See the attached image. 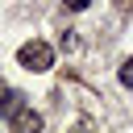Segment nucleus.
Here are the masks:
<instances>
[{
  "label": "nucleus",
  "mask_w": 133,
  "mask_h": 133,
  "mask_svg": "<svg viewBox=\"0 0 133 133\" xmlns=\"http://www.w3.org/2000/svg\"><path fill=\"white\" fill-rule=\"evenodd\" d=\"M121 83L133 87V58H125V66H121Z\"/></svg>",
  "instance_id": "obj_4"
},
{
  "label": "nucleus",
  "mask_w": 133,
  "mask_h": 133,
  "mask_svg": "<svg viewBox=\"0 0 133 133\" xmlns=\"http://www.w3.org/2000/svg\"><path fill=\"white\" fill-rule=\"evenodd\" d=\"M8 121H12V133H42V116H37L33 108H21V112H12Z\"/></svg>",
  "instance_id": "obj_2"
},
{
  "label": "nucleus",
  "mask_w": 133,
  "mask_h": 133,
  "mask_svg": "<svg viewBox=\"0 0 133 133\" xmlns=\"http://www.w3.org/2000/svg\"><path fill=\"white\" fill-rule=\"evenodd\" d=\"M21 108H25V96H21L17 87L0 91V116H12V112H21Z\"/></svg>",
  "instance_id": "obj_3"
},
{
  "label": "nucleus",
  "mask_w": 133,
  "mask_h": 133,
  "mask_svg": "<svg viewBox=\"0 0 133 133\" xmlns=\"http://www.w3.org/2000/svg\"><path fill=\"white\" fill-rule=\"evenodd\" d=\"M62 4H66V8H71V12H83V8H87V4H91V0H62Z\"/></svg>",
  "instance_id": "obj_5"
},
{
  "label": "nucleus",
  "mask_w": 133,
  "mask_h": 133,
  "mask_svg": "<svg viewBox=\"0 0 133 133\" xmlns=\"http://www.w3.org/2000/svg\"><path fill=\"white\" fill-rule=\"evenodd\" d=\"M17 62H21L25 71H37V75H42V71L54 66V50H50L46 42H25V46L17 50Z\"/></svg>",
  "instance_id": "obj_1"
}]
</instances>
